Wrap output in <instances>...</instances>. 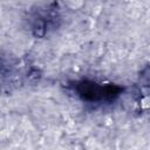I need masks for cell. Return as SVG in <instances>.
I'll return each instance as SVG.
<instances>
[{"instance_id": "6da1fadb", "label": "cell", "mask_w": 150, "mask_h": 150, "mask_svg": "<svg viewBox=\"0 0 150 150\" xmlns=\"http://www.w3.org/2000/svg\"><path fill=\"white\" fill-rule=\"evenodd\" d=\"M76 90L80 96L84 100L89 101H100V100H111L117 96L121 91L120 87L109 84V86H101L94 82L83 81L77 83Z\"/></svg>"}]
</instances>
